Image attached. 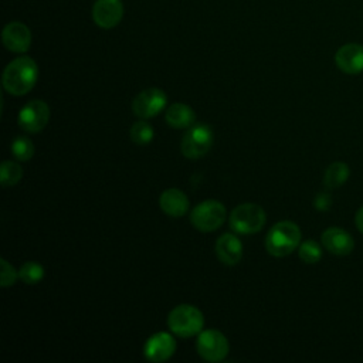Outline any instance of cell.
I'll return each instance as SVG.
<instances>
[{"instance_id":"cell-1","label":"cell","mask_w":363,"mask_h":363,"mask_svg":"<svg viewBox=\"0 0 363 363\" xmlns=\"http://www.w3.org/2000/svg\"><path fill=\"white\" fill-rule=\"evenodd\" d=\"M38 77L37 62L30 57H18L9 62L3 71V88L16 96L30 92Z\"/></svg>"},{"instance_id":"cell-2","label":"cell","mask_w":363,"mask_h":363,"mask_svg":"<svg viewBox=\"0 0 363 363\" xmlns=\"http://www.w3.org/2000/svg\"><path fill=\"white\" fill-rule=\"evenodd\" d=\"M301 230L298 224L289 220L274 224L265 237V248L272 257H286L301 244Z\"/></svg>"},{"instance_id":"cell-3","label":"cell","mask_w":363,"mask_h":363,"mask_svg":"<svg viewBox=\"0 0 363 363\" xmlns=\"http://www.w3.org/2000/svg\"><path fill=\"white\" fill-rule=\"evenodd\" d=\"M167 326L172 333L180 337H191L203 330L204 316L193 305H177L167 316Z\"/></svg>"},{"instance_id":"cell-4","label":"cell","mask_w":363,"mask_h":363,"mask_svg":"<svg viewBox=\"0 0 363 363\" xmlns=\"http://www.w3.org/2000/svg\"><path fill=\"white\" fill-rule=\"evenodd\" d=\"M228 221L233 231L238 234H254L265 225L267 214L255 203H242L233 208Z\"/></svg>"},{"instance_id":"cell-5","label":"cell","mask_w":363,"mask_h":363,"mask_svg":"<svg viewBox=\"0 0 363 363\" xmlns=\"http://www.w3.org/2000/svg\"><path fill=\"white\" fill-rule=\"evenodd\" d=\"M227 218L225 207L218 200H204L199 203L190 213L191 224L203 233L216 231Z\"/></svg>"},{"instance_id":"cell-6","label":"cell","mask_w":363,"mask_h":363,"mask_svg":"<svg viewBox=\"0 0 363 363\" xmlns=\"http://www.w3.org/2000/svg\"><path fill=\"white\" fill-rule=\"evenodd\" d=\"M213 140L211 128L206 123H197L190 126L182 138L180 150L187 159H199L211 149Z\"/></svg>"},{"instance_id":"cell-7","label":"cell","mask_w":363,"mask_h":363,"mask_svg":"<svg viewBox=\"0 0 363 363\" xmlns=\"http://www.w3.org/2000/svg\"><path fill=\"white\" fill-rule=\"evenodd\" d=\"M196 347L200 357L211 363L224 360L230 349L227 337L217 329L201 330L199 333Z\"/></svg>"},{"instance_id":"cell-8","label":"cell","mask_w":363,"mask_h":363,"mask_svg":"<svg viewBox=\"0 0 363 363\" xmlns=\"http://www.w3.org/2000/svg\"><path fill=\"white\" fill-rule=\"evenodd\" d=\"M50 119V108L41 99H33L27 102L18 112V126L28 132L37 133L45 128Z\"/></svg>"},{"instance_id":"cell-9","label":"cell","mask_w":363,"mask_h":363,"mask_svg":"<svg viewBox=\"0 0 363 363\" xmlns=\"http://www.w3.org/2000/svg\"><path fill=\"white\" fill-rule=\"evenodd\" d=\"M167 96L160 88H149L142 91L132 102V111L142 119L153 118L164 109Z\"/></svg>"},{"instance_id":"cell-10","label":"cell","mask_w":363,"mask_h":363,"mask_svg":"<svg viewBox=\"0 0 363 363\" xmlns=\"http://www.w3.org/2000/svg\"><path fill=\"white\" fill-rule=\"evenodd\" d=\"M174 352H176V340L167 332H157L152 335L143 346L145 357L153 363L169 360L174 354Z\"/></svg>"},{"instance_id":"cell-11","label":"cell","mask_w":363,"mask_h":363,"mask_svg":"<svg viewBox=\"0 0 363 363\" xmlns=\"http://www.w3.org/2000/svg\"><path fill=\"white\" fill-rule=\"evenodd\" d=\"M123 17L121 0H96L92 7V18L101 28L109 30L116 27Z\"/></svg>"},{"instance_id":"cell-12","label":"cell","mask_w":363,"mask_h":363,"mask_svg":"<svg viewBox=\"0 0 363 363\" xmlns=\"http://www.w3.org/2000/svg\"><path fill=\"white\" fill-rule=\"evenodd\" d=\"M1 41L11 52H26L31 45V31L26 24L11 21L3 28Z\"/></svg>"},{"instance_id":"cell-13","label":"cell","mask_w":363,"mask_h":363,"mask_svg":"<svg viewBox=\"0 0 363 363\" xmlns=\"http://www.w3.org/2000/svg\"><path fill=\"white\" fill-rule=\"evenodd\" d=\"M335 62L345 74H360L363 71V45L357 43L342 45L335 54Z\"/></svg>"},{"instance_id":"cell-14","label":"cell","mask_w":363,"mask_h":363,"mask_svg":"<svg viewBox=\"0 0 363 363\" xmlns=\"http://www.w3.org/2000/svg\"><path fill=\"white\" fill-rule=\"evenodd\" d=\"M320 241L325 250H328L330 254L340 257L350 254L354 248L353 237L340 227L326 228L320 235Z\"/></svg>"},{"instance_id":"cell-15","label":"cell","mask_w":363,"mask_h":363,"mask_svg":"<svg viewBox=\"0 0 363 363\" xmlns=\"http://www.w3.org/2000/svg\"><path fill=\"white\" fill-rule=\"evenodd\" d=\"M214 250L218 259L225 265H235L242 257V242L237 235L231 233L223 234L216 241Z\"/></svg>"},{"instance_id":"cell-16","label":"cell","mask_w":363,"mask_h":363,"mask_svg":"<svg viewBox=\"0 0 363 363\" xmlns=\"http://www.w3.org/2000/svg\"><path fill=\"white\" fill-rule=\"evenodd\" d=\"M160 208L170 217H182L189 210V199L179 189H166L159 197Z\"/></svg>"},{"instance_id":"cell-17","label":"cell","mask_w":363,"mask_h":363,"mask_svg":"<svg viewBox=\"0 0 363 363\" xmlns=\"http://www.w3.org/2000/svg\"><path fill=\"white\" fill-rule=\"evenodd\" d=\"M164 119H166L167 125L172 128L186 129V128L193 126V123L196 121V115H194V111L189 105L176 102L167 108Z\"/></svg>"},{"instance_id":"cell-18","label":"cell","mask_w":363,"mask_h":363,"mask_svg":"<svg viewBox=\"0 0 363 363\" xmlns=\"http://www.w3.org/2000/svg\"><path fill=\"white\" fill-rule=\"evenodd\" d=\"M350 170L349 166L343 162H333L328 166L323 174V184L328 189H336L345 184L349 179Z\"/></svg>"},{"instance_id":"cell-19","label":"cell","mask_w":363,"mask_h":363,"mask_svg":"<svg viewBox=\"0 0 363 363\" xmlns=\"http://www.w3.org/2000/svg\"><path fill=\"white\" fill-rule=\"evenodd\" d=\"M23 177V169L18 163L11 160H4L0 166V184L3 187L17 184Z\"/></svg>"},{"instance_id":"cell-20","label":"cell","mask_w":363,"mask_h":363,"mask_svg":"<svg viewBox=\"0 0 363 363\" xmlns=\"http://www.w3.org/2000/svg\"><path fill=\"white\" fill-rule=\"evenodd\" d=\"M18 278L27 285H34L44 278V268L38 262L27 261L18 269Z\"/></svg>"},{"instance_id":"cell-21","label":"cell","mask_w":363,"mask_h":363,"mask_svg":"<svg viewBox=\"0 0 363 363\" xmlns=\"http://www.w3.org/2000/svg\"><path fill=\"white\" fill-rule=\"evenodd\" d=\"M11 153L20 162H27L34 155V143L27 136H17L11 142Z\"/></svg>"},{"instance_id":"cell-22","label":"cell","mask_w":363,"mask_h":363,"mask_svg":"<svg viewBox=\"0 0 363 363\" xmlns=\"http://www.w3.org/2000/svg\"><path fill=\"white\" fill-rule=\"evenodd\" d=\"M299 258L306 264H316L322 257L320 245L313 240H306L298 247Z\"/></svg>"},{"instance_id":"cell-23","label":"cell","mask_w":363,"mask_h":363,"mask_svg":"<svg viewBox=\"0 0 363 363\" xmlns=\"http://www.w3.org/2000/svg\"><path fill=\"white\" fill-rule=\"evenodd\" d=\"M155 136L153 128L147 123V122H135L130 128V139L136 143V145H147L152 142Z\"/></svg>"},{"instance_id":"cell-24","label":"cell","mask_w":363,"mask_h":363,"mask_svg":"<svg viewBox=\"0 0 363 363\" xmlns=\"http://www.w3.org/2000/svg\"><path fill=\"white\" fill-rule=\"evenodd\" d=\"M0 265H1V272H0V285L3 288L11 286L16 284L17 278H18V271L14 269V267L11 264L7 262V259L1 258L0 259Z\"/></svg>"},{"instance_id":"cell-25","label":"cell","mask_w":363,"mask_h":363,"mask_svg":"<svg viewBox=\"0 0 363 363\" xmlns=\"http://www.w3.org/2000/svg\"><path fill=\"white\" fill-rule=\"evenodd\" d=\"M332 206V196L326 191H322V193H318L313 199V207L319 211H326L329 210Z\"/></svg>"},{"instance_id":"cell-26","label":"cell","mask_w":363,"mask_h":363,"mask_svg":"<svg viewBox=\"0 0 363 363\" xmlns=\"http://www.w3.org/2000/svg\"><path fill=\"white\" fill-rule=\"evenodd\" d=\"M354 224L357 227V230L363 234V207H360L354 216Z\"/></svg>"}]
</instances>
